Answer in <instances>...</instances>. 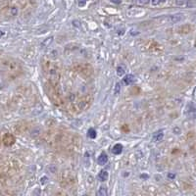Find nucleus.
<instances>
[{
  "instance_id": "7ed1b4c3",
  "label": "nucleus",
  "mask_w": 196,
  "mask_h": 196,
  "mask_svg": "<svg viewBox=\"0 0 196 196\" xmlns=\"http://www.w3.org/2000/svg\"><path fill=\"white\" fill-rule=\"evenodd\" d=\"M98 164H99L100 166H104L105 164H107V162H108V156H107V154H105V153H102L99 157H98Z\"/></svg>"
},
{
  "instance_id": "f3484780",
  "label": "nucleus",
  "mask_w": 196,
  "mask_h": 196,
  "mask_svg": "<svg viewBox=\"0 0 196 196\" xmlns=\"http://www.w3.org/2000/svg\"><path fill=\"white\" fill-rule=\"evenodd\" d=\"M4 35H5V32H4V31H2V30H0V37H2Z\"/></svg>"
},
{
  "instance_id": "9b49d317",
  "label": "nucleus",
  "mask_w": 196,
  "mask_h": 196,
  "mask_svg": "<svg viewBox=\"0 0 196 196\" xmlns=\"http://www.w3.org/2000/svg\"><path fill=\"white\" fill-rule=\"evenodd\" d=\"M176 3L178 6H183L186 3V0H176Z\"/></svg>"
},
{
  "instance_id": "9d476101",
  "label": "nucleus",
  "mask_w": 196,
  "mask_h": 196,
  "mask_svg": "<svg viewBox=\"0 0 196 196\" xmlns=\"http://www.w3.org/2000/svg\"><path fill=\"white\" fill-rule=\"evenodd\" d=\"M87 136H88L89 138H91V139L95 138V137H96V130H95L93 128H89V129H88V132H87Z\"/></svg>"
},
{
  "instance_id": "ddd939ff",
  "label": "nucleus",
  "mask_w": 196,
  "mask_h": 196,
  "mask_svg": "<svg viewBox=\"0 0 196 196\" xmlns=\"http://www.w3.org/2000/svg\"><path fill=\"white\" fill-rule=\"evenodd\" d=\"M78 4L79 7H84L86 4V0H78Z\"/></svg>"
},
{
  "instance_id": "2eb2a0df",
  "label": "nucleus",
  "mask_w": 196,
  "mask_h": 196,
  "mask_svg": "<svg viewBox=\"0 0 196 196\" xmlns=\"http://www.w3.org/2000/svg\"><path fill=\"white\" fill-rule=\"evenodd\" d=\"M120 88H121V86H120V84L118 83V84H116V90H115V94L119 93V91H120Z\"/></svg>"
},
{
  "instance_id": "20e7f679",
  "label": "nucleus",
  "mask_w": 196,
  "mask_h": 196,
  "mask_svg": "<svg viewBox=\"0 0 196 196\" xmlns=\"http://www.w3.org/2000/svg\"><path fill=\"white\" fill-rule=\"evenodd\" d=\"M122 80H124V83L127 85H130V84H133L135 81V78L133 75H127V76H125L124 79H122Z\"/></svg>"
},
{
  "instance_id": "0eeeda50",
  "label": "nucleus",
  "mask_w": 196,
  "mask_h": 196,
  "mask_svg": "<svg viewBox=\"0 0 196 196\" xmlns=\"http://www.w3.org/2000/svg\"><path fill=\"white\" fill-rule=\"evenodd\" d=\"M108 172L107 171H101L99 175H98V179H99L100 182H106L108 179Z\"/></svg>"
},
{
  "instance_id": "1a4fd4ad",
  "label": "nucleus",
  "mask_w": 196,
  "mask_h": 196,
  "mask_svg": "<svg viewBox=\"0 0 196 196\" xmlns=\"http://www.w3.org/2000/svg\"><path fill=\"white\" fill-rule=\"evenodd\" d=\"M97 195L99 196H107L108 195V191H107V188H106L105 186H102L99 188V190L97 191Z\"/></svg>"
},
{
  "instance_id": "f03ea898",
  "label": "nucleus",
  "mask_w": 196,
  "mask_h": 196,
  "mask_svg": "<svg viewBox=\"0 0 196 196\" xmlns=\"http://www.w3.org/2000/svg\"><path fill=\"white\" fill-rule=\"evenodd\" d=\"M14 142H15V137L13 136V134L7 133V134L4 135V137H3V143L6 146H11L12 144H14Z\"/></svg>"
},
{
  "instance_id": "a211bd4d",
  "label": "nucleus",
  "mask_w": 196,
  "mask_h": 196,
  "mask_svg": "<svg viewBox=\"0 0 196 196\" xmlns=\"http://www.w3.org/2000/svg\"><path fill=\"white\" fill-rule=\"evenodd\" d=\"M168 177H175V176H174V175H169Z\"/></svg>"
},
{
  "instance_id": "423d86ee",
  "label": "nucleus",
  "mask_w": 196,
  "mask_h": 196,
  "mask_svg": "<svg viewBox=\"0 0 196 196\" xmlns=\"http://www.w3.org/2000/svg\"><path fill=\"white\" fill-rule=\"evenodd\" d=\"M163 137H164V132H163V130H158V132H156V133H154V135H153V140L158 142V141H160V140L163 139Z\"/></svg>"
},
{
  "instance_id": "6e6552de",
  "label": "nucleus",
  "mask_w": 196,
  "mask_h": 196,
  "mask_svg": "<svg viewBox=\"0 0 196 196\" xmlns=\"http://www.w3.org/2000/svg\"><path fill=\"white\" fill-rule=\"evenodd\" d=\"M127 72V67L125 65H120V66L117 68V75L120 77H122Z\"/></svg>"
},
{
  "instance_id": "f8f14e48",
  "label": "nucleus",
  "mask_w": 196,
  "mask_h": 196,
  "mask_svg": "<svg viewBox=\"0 0 196 196\" xmlns=\"http://www.w3.org/2000/svg\"><path fill=\"white\" fill-rule=\"evenodd\" d=\"M163 1H165V0H151V3H152V5L156 6L158 4H160L161 2H163Z\"/></svg>"
},
{
  "instance_id": "39448f33",
  "label": "nucleus",
  "mask_w": 196,
  "mask_h": 196,
  "mask_svg": "<svg viewBox=\"0 0 196 196\" xmlns=\"http://www.w3.org/2000/svg\"><path fill=\"white\" fill-rule=\"evenodd\" d=\"M122 152V145L118 143V144H115L113 146L112 148V153L115 154V155H120L121 153Z\"/></svg>"
},
{
  "instance_id": "f257e3e1",
  "label": "nucleus",
  "mask_w": 196,
  "mask_h": 196,
  "mask_svg": "<svg viewBox=\"0 0 196 196\" xmlns=\"http://www.w3.org/2000/svg\"><path fill=\"white\" fill-rule=\"evenodd\" d=\"M185 114L189 119H196V104L191 102L187 105Z\"/></svg>"
},
{
  "instance_id": "4468645a",
  "label": "nucleus",
  "mask_w": 196,
  "mask_h": 196,
  "mask_svg": "<svg viewBox=\"0 0 196 196\" xmlns=\"http://www.w3.org/2000/svg\"><path fill=\"white\" fill-rule=\"evenodd\" d=\"M137 1L141 5H145V4H148L150 2V0H137Z\"/></svg>"
},
{
  "instance_id": "dca6fc26",
  "label": "nucleus",
  "mask_w": 196,
  "mask_h": 196,
  "mask_svg": "<svg viewBox=\"0 0 196 196\" xmlns=\"http://www.w3.org/2000/svg\"><path fill=\"white\" fill-rule=\"evenodd\" d=\"M110 1L113 2V3H115V4H120L122 2V0H110Z\"/></svg>"
}]
</instances>
